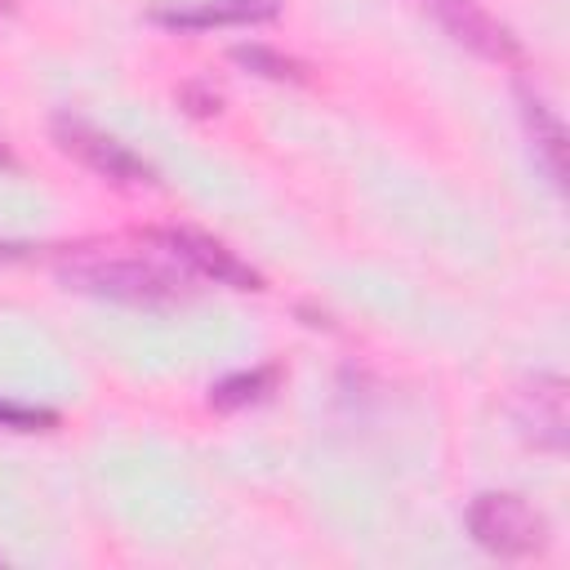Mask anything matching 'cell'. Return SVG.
<instances>
[{
  "label": "cell",
  "mask_w": 570,
  "mask_h": 570,
  "mask_svg": "<svg viewBox=\"0 0 570 570\" xmlns=\"http://www.w3.org/2000/svg\"><path fill=\"white\" fill-rule=\"evenodd\" d=\"M232 62L245 67V71H254V76H263V80H289V85L307 80V67L298 58L272 49V45H236L232 49Z\"/></svg>",
  "instance_id": "cell-10"
},
{
  "label": "cell",
  "mask_w": 570,
  "mask_h": 570,
  "mask_svg": "<svg viewBox=\"0 0 570 570\" xmlns=\"http://www.w3.org/2000/svg\"><path fill=\"white\" fill-rule=\"evenodd\" d=\"M58 276L67 289L94 294V298H111V303H129V307H174L187 298L183 276H174L169 267L151 263V258H129V254H107V249H71L58 258Z\"/></svg>",
  "instance_id": "cell-1"
},
{
  "label": "cell",
  "mask_w": 570,
  "mask_h": 570,
  "mask_svg": "<svg viewBox=\"0 0 570 570\" xmlns=\"http://www.w3.org/2000/svg\"><path fill=\"white\" fill-rule=\"evenodd\" d=\"M0 428H9V432H49V428H58V414L45 410V405H22V401L0 396Z\"/></svg>",
  "instance_id": "cell-11"
},
{
  "label": "cell",
  "mask_w": 570,
  "mask_h": 570,
  "mask_svg": "<svg viewBox=\"0 0 570 570\" xmlns=\"http://www.w3.org/2000/svg\"><path fill=\"white\" fill-rule=\"evenodd\" d=\"M0 165H9V151H4V147H0Z\"/></svg>",
  "instance_id": "cell-15"
},
{
  "label": "cell",
  "mask_w": 570,
  "mask_h": 570,
  "mask_svg": "<svg viewBox=\"0 0 570 570\" xmlns=\"http://www.w3.org/2000/svg\"><path fill=\"white\" fill-rule=\"evenodd\" d=\"M517 423L539 450H566V379L561 374H534L517 392Z\"/></svg>",
  "instance_id": "cell-7"
},
{
  "label": "cell",
  "mask_w": 570,
  "mask_h": 570,
  "mask_svg": "<svg viewBox=\"0 0 570 570\" xmlns=\"http://www.w3.org/2000/svg\"><path fill=\"white\" fill-rule=\"evenodd\" d=\"M13 9V0H0V13H9Z\"/></svg>",
  "instance_id": "cell-14"
},
{
  "label": "cell",
  "mask_w": 570,
  "mask_h": 570,
  "mask_svg": "<svg viewBox=\"0 0 570 570\" xmlns=\"http://www.w3.org/2000/svg\"><path fill=\"white\" fill-rule=\"evenodd\" d=\"M31 245H18V240H0V263H13V258H27Z\"/></svg>",
  "instance_id": "cell-13"
},
{
  "label": "cell",
  "mask_w": 570,
  "mask_h": 570,
  "mask_svg": "<svg viewBox=\"0 0 570 570\" xmlns=\"http://www.w3.org/2000/svg\"><path fill=\"white\" fill-rule=\"evenodd\" d=\"M517 98H521V120H525V134L534 142V156L543 160V169L552 174V183L566 187V125H561V116L530 85H521Z\"/></svg>",
  "instance_id": "cell-8"
},
{
  "label": "cell",
  "mask_w": 570,
  "mask_h": 570,
  "mask_svg": "<svg viewBox=\"0 0 570 570\" xmlns=\"http://www.w3.org/2000/svg\"><path fill=\"white\" fill-rule=\"evenodd\" d=\"M285 0H169L151 9V22L165 31H218V27H258L281 18Z\"/></svg>",
  "instance_id": "cell-6"
},
{
  "label": "cell",
  "mask_w": 570,
  "mask_h": 570,
  "mask_svg": "<svg viewBox=\"0 0 570 570\" xmlns=\"http://www.w3.org/2000/svg\"><path fill=\"white\" fill-rule=\"evenodd\" d=\"M178 98H183V102H187V111H196V116H214V111H218V94H214V89L183 85V89H178Z\"/></svg>",
  "instance_id": "cell-12"
},
{
  "label": "cell",
  "mask_w": 570,
  "mask_h": 570,
  "mask_svg": "<svg viewBox=\"0 0 570 570\" xmlns=\"http://www.w3.org/2000/svg\"><path fill=\"white\" fill-rule=\"evenodd\" d=\"M53 142L62 156H71L76 165H85L89 174L116 183V187H142V183H156V169L129 151L125 142H116L111 134L94 129L89 120L80 116H53Z\"/></svg>",
  "instance_id": "cell-3"
},
{
  "label": "cell",
  "mask_w": 570,
  "mask_h": 570,
  "mask_svg": "<svg viewBox=\"0 0 570 570\" xmlns=\"http://www.w3.org/2000/svg\"><path fill=\"white\" fill-rule=\"evenodd\" d=\"M463 49H472L476 58H490V62H517L521 58V45L512 36L508 22H499L481 0H419Z\"/></svg>",
  "instance_id": "cell-5"
},
{
  "label": "cell",
  "mask_w": 570,
  "mask_h": 570,
  "mask_svg": "<svg viewBox=\"0 0 570 570\" xmlns=\"http://www.w3.org/2000/svg\"><path fill=\"white\" fill-rule=\"evenodd\" d=\"M151 245H160L169 258H178L187 272L214 281V285H227V289H263V272L249 267L236 249H227L218 236L209 232H196V227H156L147 232Z\"/></svg>",
  "instance_id": "cell-4"
},
{
  "label": "cell",
  "mask_w": 570,
  "mask_h": 570,
  "mask_svg": "<svg viewBox=\"0 0 570 570\" xmlns=\"http://www.w3.org/2000/svg\"><path fill=\"white\" fill-rule=\"evenodd\" d=\"M468 534L490 557H530L548 548V517L512 490H485L468 503Z\"/></svg>",
  "instance_id": "cell-2"
},
{
  "label": "cell",
  "mask_w": 570,
  "mask_h": 570,
  "mask_svg": "<svg viewBox=\"0 0 570 570\" xmlns=\"http://www.w3.org/2000/svg\"><path fill=\"white\" fill-rule=\"evenodd\" d=\"M276 383H281V370H276V365L236 370V374H227V379H218V383L209 387V410L232 414V410L258 405V401H267V396L276 392Z\"/></svg>",
  "instance_id": "cell-9"
}]
</instances>
